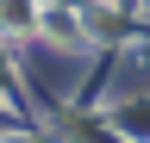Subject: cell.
I'll return each mask as SVG.
<instances>
[{"label": "cell", "mask_w": 150, "mask_h": 143, "mask_svg": "<svg viewBox=\"0 0 150 143\" xmlns=\"http://www.w3.org/2000/svg\"><path fill=\"white\" fill-rule=\"evenodd\" d=\"M0 143H31V137H0Z\"/></svg>", "instance_id": "1"}]
</instances>
